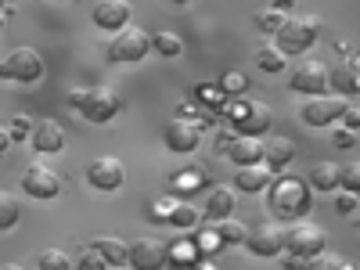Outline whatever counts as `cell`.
Returning <instances> with one entry per match:
<instances>
[{"instance_id":"8fae6325","label":"cell","mask_w":360,"mask_h":270,"mask_svg":"<svg viewBox=\"0 0 360 270\" xmlns=\"http://www.w3.org/2000/svg\"><path fill=\"white\" fill-rule=\"evenodd\" d=\"M22 191L40 198V202L58 198V191H62V176H58L51 166H44V162H33V166L22 173Z\"/></svg>"},{"instance_id":"7bdbcfd3","label":"cell","mask_w":360,"mask_h":270,"mask_svg":"<svg viewBox=\"0 0 360 270\" xmlns=\"http://www.w3.org/2000/svg\"><path fill=\"white\" fill-rule=\"evenodd\" d=\"M274 8H278V11H285V8H292V0H274Z\"/></svg>"},{"instance_id":"484cf974","label":"cell","mask_w":360,"mask_h":270,"mask_svg":"<svg viewBox=\"0 0 360 270\" xmlns=\"http://www.w3.org/2000/svg\"><path fill=\"white\" fill-rule=\"evenodd\" d=\"M217 234H220V242H224V245H242L245 238H249L245 224H238V220H231V217L217 224Z\"/></svg>"},{"instance_id":"8d00e7d4","label":"cell","mask_w":360,"mask_h":270,"mask_svg":"<svg viewBox=\"0 0 360 270\" xmlns=\"http://www.w3.org/2000/svg\"><path fill=\"white\" fill-rule=\"evenodd\" d=\"M342 123H346V130H360V108H353V105H346V112H342Z\"/></svg>"},{"instance_id":"681fc988","label":"cell","mask_w":360,"mask_h":270,"mask_svg":"<svg viewBox=\"0 0 360 270\" xmlns=\"http://www.w3.org/2000/svg\"><path fill=\"white\" fill-rule=\"evenodd\" d=\"M346 270H353V266H346ZM356 270H360V266H356Z\"/></svg>"},{"instance_id":"f1b7e54d","label":"cell","mask_w":360,"mask_h":270,"mask_svg":"<svg viewBox=\"0 0 360 270\" xmlns=\"http://www.w3.org/2000/svg\"><path fill=\"white\" fill-rule=\"evenodd\" d=\"M152 47H155L162 58H176L180 51H184V44H180L176 33H155V37H152Z\"/></svg>"},{"instance_id":"f6af8a7d","label":"cell","mask_w":360,"mask_h":270,"mask_svg":"<svg viewBox=\"0 0 360 270\" xmlns=\"http://www.w3.org/2000/svg\"><path fill=\"white\" fill-rule=\"evenodd\" d=\"M0 33H4V11H0Z\"/></svg>"},{"instance_id":"4dcf8cb0","label":"cell","mask_w":360,"mask_h":270,"mask_svg":"<svg viewBox=\"0 0 360 270\" xmlns=\"http://www.w3.org/2000/svg\"><path fill=\"white\" fill-rule=\"evenodd\" d=\"M245 86H249V79H245V72H238V69L220 76V90H224V94H238V98H242Z\"/></svg>"},{"instance_id":"74e56055","label":"cell","mask_w":360,"mask_h":270,"mask_svg":"<svg viewBox=\"0 0 360 270\" xmlns=\"http://www.w3.org/2000/svg\"><path fill=\"white\" fill-rule=\"evenodd\" d=\"M332 141H335V148H353V144H356V134L342 127V130H335V137H332Z\"/></svg>"},{"instance_id":"cb8c5ba5","label":"cell","mask_w":360,"mask_h":270,"mask_svg":"<svg viewBox=\"0 0 360 270\" xmlns=\"http://www.w3.org/2000/svg\"><path fill=\"white\" fill-rule=\"evenodd\" d=\"M198 220H202V209H195L191 202H176V205H169V217H166V224H173V227H180V231L198 227Z\"/></svg>"},{"instance_id":"5bb4252c","label":"cell","mask_w":360,"mask_h":270,"mask_svg":"<svg viewBox=\"0 0 360 270\" xmlns=\"http://www.w3.org/2000/svg\"><path fill=\"white\" fill-rule=\"evenodd\" d=\"M90 18H94V25L105 29V33H119V29L130 25L134 4H130V0H98L94 11H90Z\"/></svg>"},{"instance_id":"9c48e42d","label":"cell","mask_w":360,"mask_h":270,"mask_svg":"<svg viewBox=\"0 0 360 270\" xmlns=\"http://www.w3.org/2000/svg\"><path fill=\"white\" fill-rule=\"evenodd\" d=\"M324 242H328L324 231L314 227V224H292V227L285 231V249H288L292 256H303V259L324 252Z\"/></svg>"},{"instance_id":"ffe728a7","label":"cell","mask_w":360,"mask_h":270,"mask_svg":"<svg viewBox=\"0 0 360 270\" xmlns=\"http://www.w3.org/2000/svg\"><path fill=\"white\" fill-rule=\"evenodd\" d=\"M227 159H231L234 166H256V162H263V141H259V137H242V134H238L234 144L227 148Z\"/></svg>"},{"instance_id":"2e32d148","label":"cell","mask_w":360,"mask_h":270,"mask_svg":"<svg viewBox=\"0 0 360 270\" xmlns=\"http://www.w3.org/2000/svg\"><path fill=\"white\" fill-rule=\"evenodd\" d=\"M29 144H33L37 152H44V155H58L65 148L62 123H54V119H40V123L33 127V134H29Z\"/></svg>"},{"instance_id":"6da1fadb","label":"cell","mask_w":360,"mask_h":270,"mask_svg":"<svg viewBox=\"0 0 360 270\" xmlns=\"http://www.w3.org/2000/svg\"><path fill=\"white\" fill-rule=\"evenodd\" d=\"M321 37V18L317 15H288L281 25H278V33H274V47L288 58V54H303L317 44Z\"/></svg>"},{"instance_id":"ab89813d","label":"cell","mask_w":360,"mask_h":270,"mask_svg":"<svg viewBox=\"0 0 360 270\" xmlns=\"http://www.w3.org/2000/svg\"><path fill=\"white\" fill-rule=\"evenodd\" d=\"M234 144V134H227V130H220L217 134V148H220V152H227V148Z\"/></svg>"},{"instance_id":"f35d334b","label":"cell","mask_w":360,"mask_h":270,"mask_svg":"<svg viewBox=\"0 0 360 270\" xmlns=\"http://www.w3.org/2000/svg\"><path fill=\"white\" fill-rule=\"evenodd\" d=\"M86 90H90V86H76V90H69V105H72V108H83Z\"/></svg>"},{"instance_id":"83f0119b","label":"cell","mask_w":360,"mask_h":270,"mask_svg":"<svg viewBox=\"0 0 360 270\" xmlns=\"http://www.w3.org/2000/svg\"><path fill=\"white\" fill-rule=\"evenodd\" d=\"M256 65L263 72H285V54L278 47H263V51H256Z\"/></svg>"},{"instance_id":"5b68a950","label":"cell","mask_w":360,"mask_h":270,"mask_svg":"<svg viewBox=\"0 0 360 270\" xmlns=\"http://www.w3.org/2000/svg\"><path fill=\"white\" fill-rule=\"evenodd\" d=\"M148 51H152V37L141 33V29H134V25L119 29V33L108 40V58H112V62H123V65L141 62Z\"/></svg>"},{"instance_id":"7a4b0ae2","label":"cell","mask_w":360,"mask_h":270,"mask_svg":"<svg viewBox=\"0 0 360 270\" xmlns=\"http://www.w3.org/2000/svg\"><path fill=\"white\" fill-rule=\"evenodd\" d=\"M270 205H274L278 217H295L310 209V184L299 176H281L274 184V195H270Z\"/></svg>"},{"instance_id":"8992f818","label":"cell","mask_w":360,"mask_h":270,"mask_svg":"<svg viewBox=\"0 0 360 270\" xmlns=\"http://www.w3.org/2000/svg\"><path fill=\"white\" fill-rule=\"evenodd\" d=\"M169 259V245H162L159 238H134L130 252H127V266L130 270H162Z\"/></svg>"},{"instance_id":"c3c4849f","label":"cell","mask_w":360,"mask_h":270,"mask_svg":"<svg viewBox=\"0 0 360 270\" xmlns=\"http://www.w3.org/2000/svg\"><path fill=\"white\" fill-rule=\"evenodd\" d=\"M4 8H8V0H0V11H4Z\"/></svg>"},{"instance_id":"836d02e7","label":"cell","mask_w":360,"mask_h":270,"mask_svg":"<svg viewBox=\"0 0 360 270\" xmlns=\"http://www.w3.org/2000/svg\"><path fill=\"white\" fill-rule=\"evenodd\" d=\"M76 270H108V263H105L94 249H86V252H83V259L76 263Z\"/></svg>"},{"instance_id":"f546056e","label":"cell","mask_w":360,"mask_h":270,"mask_svg":"<svg viewBox=\"0 0 360 270\" xmlns=\"http://www.w3.org/2000/svg\"><path fill=\"white\" fill-rule=\"evenodd\" d=\"M40 270H72L65 249H44L40 252Z\"/></svg>"},{"instance_id":"3957f363","label":"cell","mask_w":360,"mask_h":270,"mask_svg":"<svg viewBox=\"0 0 360 270\" xmlns=\"http://www.w3.org/2000/svg\"><path fill=\"white\" fill-rule=\"evenodd\" d=\"M0 79H15V83H40L44 79V58L33 47H18L0 62Z\"/></svg>"},{"instance_id":"7c38bea8","label":"cell","mask_w":360,"mask_h":270,"mask_svg":"<svg viewBox=\"0 0 360 270\" xmlns=\"http://www.w3.org/2000/svg\"><path fill=\"white\" fill-rule=\"evenodd\" d=\"M292 90H299V94L307 98H317L328 90V65L324 62H314V58H307V62H299L292 69V79H288Z\"/></svg>"},{"instance_id":"ac0fdd59","label":"cell","mask_w":360,"mask_h":270,"mask_svg":"<svg viewBox=\"0 0 360 270\" xmlns=\"http://www.w3.org/2000/svg\"><path fill=\"white\" fill-rule=\"evenodd\" d=\"M295 159V141L292 137H266L263 141V162L266 169H285Z\"/></svg>"},{"instance_id":"60d3db41","label":"cell","mask_w":360,"mask_h":270,"mask_svg":"<svg viewBox=\"0 0 360 270\" xmlns=\"http://www.w3.org/2000/svg\"><path fill=\"white\" fill-rule=\"evenodd\" d=\"M285 270H307V259L303 256H288L285 259Z\"/></svg>"},{"instance_id":"b9f144b4","label":"cell","mask_w":360,"mask_h":270,"mask_svg":"<svg viewBox=\"0 0 360 270\" xmlns=\"http://www.w3.org/2000/svg\"><path fill=\"white\" fill-rule=\"evenodd\" d=\"M11 141H15V137H11V130H8V127H0V152H8Z\"/></svg>"},{"instance_id":"7dc6e473","label":"cell","mask_w":360,"mask_h":270,"mask_svg":"<svg viewBox=\"0 0 360 270\" xmlns=\"http://www.w3.org/2000/svg\"><path fill=\"white\" fill-rule=\"evenodd\" d=\"M108 270H130V266H108Z\"/></svg>"},{"instance_id":"d4e9b609","label":"cell","mask_w":360,"mask_h":270,"mask_svg":"<svg viewBox=\"0 0 360 270\" xmlns=\"http://www.w3.org/2000/svg\"><path fill=\"white\" fill-rule=\"evenodd\" d=\"M18 217H22L18 198L8 195V191H0V231H11V227L18 224Z\"/></svg>"},{"instance_id":"ee69618b","label":"cell","mask_w":360,"mask_h":270,"mask_svg":"<svg viewBox=\"0 0 360 270\" xmlns=\"http://www.w3.org/2000/svg\"><path fill=\"white\" fill-rule=\"evenodd\" d=\"M0 270H22L18 263H4V266H0Z\"/></svg>"},{"instance_id":"4fadbf2b","label":"cell","mask_w":360,"mask_h":270,"mask_svg":"<svg viewBox=\"0 0 360 270\" xmlns=\"http://www.w3.org/2000/svg\"><path fill=\"white\" fill-rule=\"evenodd\" d=\"M86 180H90V188H98V191H115V188H123V180H127V166L115 155H98L86 166Z\"/></svg>"},{"instance_id":"30bf717a","label":"cell","mask_w":360,"mask_h":270,"mask_svg":"<svg viewBox=\"0 0 360 270\" xmlns=\"http://www.w3.org/2000/svg\"><path fill=\"white\" fill-rule=\"evenodd\" d=\"M162 141H166L169 152L188 155V152H195V148L202 144V127L191 123V119H184V115H176V119H169V123H166Z\"/></svg>"},{"instance_id":"603a6c76","label":"cell","mask_w":360,"mask_h":270,"mask_svg":"<svg viewBox=\"0 0 360 270\" xmlns=\"http://www.w3.org/2000/svg\"><path fill=\"white\" fill-rule=\"evenodd\" d=\"M328 86H332L339 98H346V94H356V90H360V72H356L349 62H339V65H332V69H328Z\"/></svg>"},{"instance_id":"ba28073f","label":"cell","mask_w":360,"mask_h":270,"mask_svg":"<svg viewBox=\"0 0 360 270\" xmlns=\"http://www.w3.org/2000/svg\"><path fill=\"white\" fill-rule=\"evenodd\" d=\"M119 108H123V98H119L112 86H90L79 112H83V119H90V123H108V119L119 115Z\"/></svg>"},{"instance_id":"d590c367","label":"cell","mask_w":360,"mask_h":270,"mask_svg":"<svg viewBox=\"0 0 360 270\" xmlns=\"http://www.w3.org/2000/svg\"><path fill=\"white\" fill-rule=\"evenodd\" d=\"M29 134H33V123H29V119H25V115H18V119H15V123H11V137L18 141V137H29Z\"/></svg>"},{"instance_id":"d6986e66","label":"cell","mask_w":360,"mask_h":270,"mask_svg":"<svg viewBox=\"0 0 360 270\" xmlns=\"http://www.w3.org/2000/svg\"><path fill=\"white\" fill-rule=\"evenodd\" d=\"M90 249H94L108 266H127V252H130V242H123V238L115 234H98L94 242H90Z\"/></svg>"},{"instance_id":"7402d4cb","label":"cell","mask_w":360,"mask_h":270,"mask_svg":"<svg viewBox=\"0 0 360 270\" xmlns=\"http://www.w3.org/2000/svg\"><path fill=\"white\" fill-rule=\"evenodd\" d=\"M266 184H270V169L266 166H238V176H234V188L238 191H245V195H259V191H266Z\"/></svg>"},{"instance_id":"44dd1931","label":"cell","mask_w":360,"mask_h":270,"mask_svg":"<svg viewBox=\"0 0 360 270\" xmlns=\"http://www.w3.org/2000/svg\"><path fill=\"white\" fill-rule=\"evenodd\" d=\"M310 188L324 191V195L339 191L342 188V166L339 162H314L310 166Z\"/></svg>"},{"instance_id":"52a82bcc","label":"cell","mask_w":360,"mask_h":270,"mask_svg":"<svg viewBox=\"0 0 360 270\" xmlns=\"http://www.w3.org/2000/svg\"><path fill=\"white\" fill-rule=\"evenodd\" d=\"M342 112H346V98L317 94V98H310L303 108H299V119H303L307 127H332L335 119H342Z\"/></svg>"},{"instance_id":"e0dca14e","label":"cell","mask_w":360,"mask_h":270,"mask_svg":"<svg viewBox=\"0 0 360 270\" xmlns=\"http://www.w3.org/2000/svg\"><path fill=\"white\" fill-rule=\"evenodd\" d=\"M234 202H238V195H234L231 184H213V188L205 191L202 217H209V220H227V217L234 213Z\"/></svg>"},{"instance_id":"277c9868","label":"cell","mask_w":360,"mask_h":270,"mask_svg":"<svg viewBox=\"0 0 360 270\" xmlns=\"http://www.w3.org/2000/svg\"><path fill=\"white\" fill-rule=\"evenodd\" d=\"M224 112L231 115V123L238 127L242 137H263L270 130V108L263 101H234V105H224Z\"/></svg>"},{"instance_id":"9a60e30c","label":"cell","mask_w":360,"mask_h":270,"mask_svg":"<svg viewBox=\"0 0 360 270\" xmlns=\"http://www.w3.org/2000/svg\"><path fill=\"white\" fill-rule=\"evenodd\" d=\"M245 245H249L252 256H263V259L281 256L285 252V227L281 224H259L256 231H249Z\"/></svg>"},{"instance_id":"e575fe53","label":"cell","mask_w":360,"mask_h":270,"mask_svg":"<svg viewBox=\"0 0 360 270\" xmlns=\"http://www.w3.org/2000/svg\"><path fill=\"white\" fill-rule=\"evenodd\" d=\"M335 209H339V213H342V217H349V213H353V209H356V195H353V191H346V195H339V198H335Z\"/></svg>"},{"instance_id":"d6a6232c","label":"cell","mask_w":360,"mask_h":270,"mask_svg":"<svg viewBox=\"0 0 360 270\" xmlns=\"http://www.w3.org/2000/svg\"><path fill=\"white\" fill-rule=\"evenodd\" d=\"M342 191H353V195H360V162H353V166H342Z\"/></svg>"},{"instance_id":"4316f807","label":"cell","mask_w":360,"mask_h":270,"mask_svg":"<svg viewBox=\"0 0 360 270\" xmlns=\"http://www.w3.org/2000/svg\"><path fill=\"white\" fill-rule=\"evenodd\" d=\"M281 22H285V15H281L278 8H259V11L252 15V25L259 29V33H278Z\"/></svg>"},{"instance_id":"bcb514c9","label":"cell","mask_w":360,"mask_h":270,"mask_svg":"<svg viewBox=\"0 0 360 270\" xmlns=\"http://www.w3.org/2000/svg\"><path fill=\"white\" fill-rule=\"evenodd\" d=\"M169 4H191V0H169Z\"/></svg>"},{"instance_id":"1f68e13d","label":"cell","mask_w":360,"mask_h":270,"mask_svg":"<svg viewBox=\"0 0 360 270\" xmlns=\"http://www.w3.org/2000/svg\"><path fill=\"white\" fill-rule=\"evenodd\" d=\"M307 270H346V263L335 252H317V256L307 259Z\"/></svg>"}]
</instances>
